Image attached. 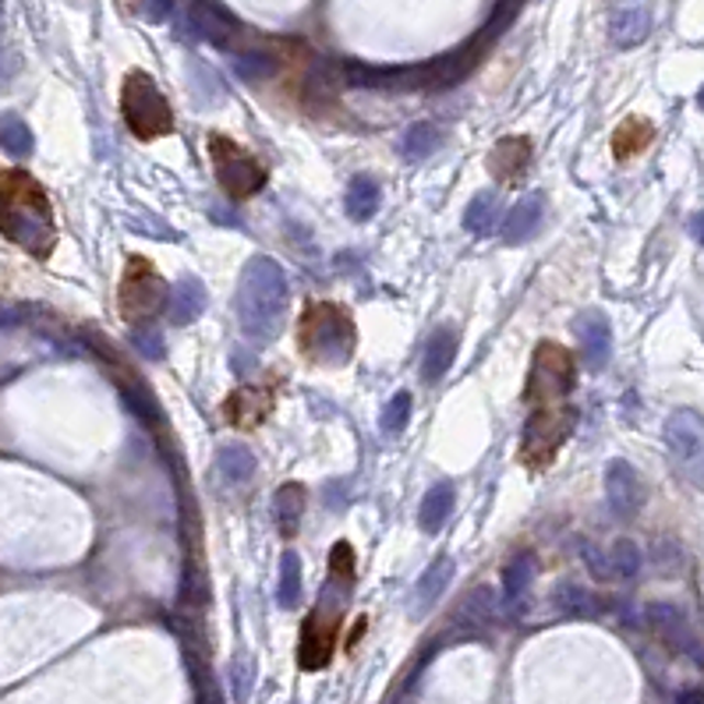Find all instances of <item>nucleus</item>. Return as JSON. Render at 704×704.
<instances>
[{
    "label": "nucleus",
    "mask_w": 704,
    "mask_h": 704,
    "mask_svg": "<svg viewBox=\"0 0 704 704\" xmlns=\"http://www.w3.org/2000/svg\"><path fill=\"white\" fill-rule=\"evenodd\" d=\"M651 32V8L645 0H627V4H619L610 19V36L616 46H637L645 43Z\"/></svg>",
    "instance_id": "2eb2a0df"
},
{
    "label": "nucleus",
    "mask_w": 704,
    "mask_h": 704,
    "mask_svg": "<svg viewBox=\"0 0 704 704\" xmlns=\"http://www.w3.org/2000/svg\"><path fill=\"white\" fill-rule=\"evenodd\" d=\"M648 142H651V124L641 121V118H634L616 132L613 146H616V156H634V153H641Z\"/></svg>",
    "instance_id": "c756f323"
},
{
    "label": "nucleus",
    "mask_w": 704,
    "mask_h": 704,
    "mask_svg": "<svg viewBox=\"0 0 704 704\" xmlns=\"http://www.w3.org/2000/svg\"><path fill=\"white\" fill-rule=\"evenodd\" d=\"M0 234L36 259L54 252L51 199L25 170H0Z\"/></svg>",
    "instance_id": "f257e3e1"
},
{
    "label": "nucleus",
    "mask_w": 704,
    "mask_h": 704,
    "mask_svg": "<svg viewBox=\"0 0 704 704\" xmlns=\"http://www.w3.org/2000/svg\"><path fill=\"white\" fill-rule=\"evenodd\" d=\"M454 358H457V333H454V329H439L436 337L428 340V347H425L422 379H425V382H439L446 372H450Z\"/></svg>",
    "instance_id": "aec40b11"
},
{
    "label": "nucleus",
    "mask_w": 704,
    "mask_h": 704,
    "mask_svg": "<svg viewBox=\"0 0 704 704\" xmlns=\"http://www.w3.org/2000/svg\"><path fill=\"white\" fill-rule=\"evenodd\" d=\"M216 471L227 485H245L255 474V457L248 446L227 443V446H220V454H216Z\"/></svg>",
    "instance_id": "5701e85b"
},
{
    "label": "nucleus",
    "mask_w": 704,
    "mask_h": 704,
    "mask_svg": "<svg viewBox=\"0 0 704 704\" xmlns=\"http://www.w3.org/2000/svg\"><path fill=\"white\" fill-rule=\"evenodd\" d=\"M132 344L142 350L146 358H164V337L153 326H135L132 329Z\"/></svg>",
    "instance_id": "c9c22d12"
},
{
    "label": "nucleus",
    "mask_w": 704,
    "mask_h": 704,
    "mask_svg": "<svg viewBox=\"0 0 704 704\" xmlns=\"http://www.w3.org/2000/svg\"><path fill=\"white\" fill-rule=\"evenodd\" d=\"M683 704H704V694H701V691H691V694L683 697Z\"/></svg>",
    "instance_id": "ea45409f"
},
{
    "label": "nucleus",
    "mask_w": 704,
    "mask_h": 704,
    "mask_svg": "<svg viewBox=\"0 0 704 704\" xmlns=\"http://www.w3.org/2000/svg\"><path fill=\"white\" fill-rule=\"evenodd\" d=\"M581 552L588 559L591 573H595V578H602V581H613V578L627 581V578H634L637 570H641V552H637V546H634L630 538L613 541L610 552H599L595 546H591V541H584Z\"/></svg>",
    "instance_id": "f8f14e48"
},
{
    "label": "nucleus",
    "mask_w": 704,
    "mask_h": 704,
    "mask_svg": "<svg viewBox=\"0 0 704 704\" xmlns=\"http://www.w3.org/2000/svg\"><path fill=\"white\" fill-rule=\"evenodd\" d=\"M170 11H174L170 0H142V14H146L149 22H167Z\"/></svg>",
    "instance_id": "e433bc0d"
},
{
    "label": "nucleus",
    "mask_w": 704,
    "mask_h": 704,
    "mask_svg": "<svg viewBox=\"0 0 704 704\" xmlns=\"http://www.w3.org/2000/svg\"><path fill=\"white\" fill-rule=\"evenodd\" d=\"M573 379H578V372H573V358L559 344L546 340V344H538L535 358H532V376H527L524 400L532 407H559V404H567Z\"/></svg>",
    "instance_id": "6e6552de"
},
{
    "label": "nucleus",
    "mask_w": 704,
    "mask_h": 704,
    "mask_svg": "<svg viewBox=\"0 0 704 704\" xmlns=\"http://www.w3.org/2000/svg\"><path fill=\"white\" fill-rule=\"evenodd\" d=\"M651 619L659 623V630L666 637H673L677 645H691V634H686V623L680 619L677 610H669V605H651Z\"/></svg>",
    "instance_id": "473e14b6"
},
{
    "label": "nucleus",
    "mask_w": 704,
    "mask_h": 704,
    "mask_svg": "<svg viewBox=\"0 0 704 704\" xmlns=\"http://www.w3.org/2000/svg\"><path fill=\"white\" fill-rule=\"evenodd\" d=\"M298 347H301V355L315 365H347L358 347L355 319H350L340 305L315 301V305H309V312L301 315Z\"/></svg>",
    "instance_id": "39448f33"
},
{
    "label": "nucleus",
    "mask_w": 704,
    "mask_h": 704,
    "mask_svg": "<svg viewBox=\"0 0 704 704\" xmlns=\"http://www.w3.org/2000/svg\"><path fill=\"white\" fill-rule=\"evenodd\" d=\"M269 411H273V393H269V390H237V393L227 400V418H231L237 428L259 425Z\"/></svg>",
    "instance_id": "f3484780"
},
{
    "label": "nucleus",
    "mask_w": 704,
    "mask_h": 704,
    "mask_svg": "<svg viewBox=\"0 0 704 704\" xmlns=\"http://www.w3.org/2000/svg\"><path fill=\"white\" fill-rule=\"evenodd\" d=\"M605 495H610V506L616 517H634L637 510L645 506L641 474H637L627 460H613L610 471H605Z\"/></svg>",
    "instance_id": "ddd939ff"
},
{
    "label": "nucleus",
    "mask_w": 704,
    "mask_h": 704,
    "mask_svg": "<svg viewBox=\"0 0 704 704\" xmlns=\"http://www.w3.org/2000/svg\"><path fill=\"white\" fill-rule=\"evenodd\" d=\"M283 309H287L283 269L273 259H266V255H255L245 266L242 283H237V323H242L245 337L255 344H269L280 329Z\"/></svg>",
    "instance_id": "20e7f679"
},
{
    "label": "nucleus",
    "mask_w": 704,
    "mask_h": 704,
    "mask_svg": "<svg viewBox=\"0 0 704 704\" xmlns=\"http://www.w3.org/2000/svg\"><path fill=\"white\" fill-rule=\"evenodd\" d=\"M450 578H454V563H450V559H436V563H432V570L422 578V602L428 605L446 584H450Z\"/></svg>",
    "instance_id": "72a5a7b5"
},
{
    "label": "nucleus",
    "mask_w": 704,
    "mask_h": 704,
    "mask_svg": "<svg viewBox=\"0 0 704 704\" xmlns=\"http://www.w3.org/2000/svg\"><path fill=\"white\" fill-rule=\"evenodd\" d=\"M273 514H277V527L283 538H294L301 527V514H305V489L287 482L280 485V492L273 495Z\"/></svg>",
    "instance_id": "4be33fe9"
},
{
    "label": "nucleus",
    "mask_w": 704,
    "mask_h": 704,
    "mask_svg": "<svg viewBox=\"0 0 704 704\" xmlns=\"http://www.w3.org/2000/svg\"><path fill=\"white\" fill-rule=\"evenodd\" d=\"M495 223H500V199L492 191H482L471 205H468V216H463V227L471 234H492Z\"/></svg>",
    "instance_id": "bb28decb"
},
{
    "label": "nucleus",
    "mask_w": 704,
    "mask_h": 704,
    "mask_svg": "<svg viewBox=\"0 0 704 704\" xmlns=\"http://www.w3.org/2000/svg\"><path fill=\"white\" fill-rule=\"evenodd\" d=\"M532 573H535V559L532 556H517L514 563L506 567V573H503V595H506V602H517L524 595L527 584H532Z\"/></svg>",
    "instance_id": "7c9ffc66"
},
{
    "label": "nucleus",
    "mask_w": 704,
    "mask_h": 704,
    "mask_svg": "<svg viewBox=\"0 0 704 704\" xmlns=\"http://www.w3.org/2000/svg\"><path fill=\"white\" fill-rule=\"evenodd\" d=\"M439 146H443V132L436 124L422 121V124L407 127L404 142H400V153H404V159H425V156L436 153Z\"/></svg>",
    "instance_id": "a878e982"
},
{
    "label": "nucleus",
    "mask_w": 704,
    "mask_h": 704,
    "mask_svg": "<svg viewBox=\"0 0 704 704\" xmlns=\"http://www.w3.org/2000/svg\"><path fill=\"white\" fill-rule=\"evenodd\" d=\"M170 301L167 283L159 280L156 269L142 259V255H132V262L124 269L121 291H118V305L121 315L127 319V326H153V319L164 312V305Z\"/></svg>",
    "instance_id": "0eeeda50"
},
{
    "label": "nucleus",
    "mask_w": 704,
    "mask_h": 704,
    "mask_svg": "<svg viewBox=\"0 0 704 704\" xmlns=\"http://www.w3.org/2000/svg\"><path fill=\"white\" fill-rule=\"evenodd\" d=\"M121 110L138 138H159L174 127V110L146 71H132L121 89Z\"/></svg>",
    "instance_id": "423d86ee"
},
{
    "label": "nucleus",
    "mask_w": 704,
    "mask_h": 704,
    "mask_svg": "<svg viewBox=\"0 0 704 704\" xmlns=\"http://www.w3.org/2000/svg\"><path fill=\"white\" fill-rule=\"evenodd\" d=\"M191 22H195V29L205 40H213L220 46H231V36L237 32V22L231 19V14L216 4H210V0H199V4L191 8Z\"/></svg>",
    "instance_id": "412c9836"
},
{
    "label": "nucleus",
    "mask_w": 704,
    "mask_h": 704,
    "mask_svg": "<svg viewBox=\"0 0 704 704\" xmlns=\"http://www.w3.org/2000/svg\"><path fill=\"white\" fill-rule=\"evenodd\" d=\"M691 234L697 237V242L704 245V213H697L694 220H691Z\"/></svg>",
    "instance_id": "4c0bfd02"
},
{
    "label": "nucleus",
    "mask_w": 704,
    "mask_h": 704,
    "mask_svg": "<svg viewBox=\"0 0 704 704\" xmlns=\"http://www.w3.org/2000/svg\"><path fill=\"white\" fill-rule=\"evenodd\" d=\"M407 418H411V393H396L390 404H387V411H382V432H400L407 425Z\"/></svg>",
    "instance_id": "f704fd0d"
},
{
    "label": "nucleus",
    "mask_w": 704,
    "mask_h": 704,
    "mask_svg": "<svg viewBox=\"0 0 704 704\" xmlns=\"http://www.w3.org/2000/svg\"><path fill=\"white\" fill-rule=\"evenodd\" d=\"M379 202H382L379 181L368 178V174H358V178L350 181V188H347V213H350V220H368V216H376Z\"/></svg>",
    "instance_id": "393cba45"
},
{
    "label": "nucleus",
    "mask_w": 704,
    "mask_h": 704,
    "mask_svg": "<svg viewBox=\"0 0 704 704\" xmlns=\"http://www.w3.org/2000/svg\"><path fill=\"white\" fill-rule=\"evenodd\" d=\"M0 149H8L11 156H29L32 153V132L19 114L0 118Z\"/></svg>",
    "instance_id": "cd10ccee"
},
{
    "label": "nucleus",
    "mask_w": 704,
    "mask_h": 704,
    "mask_svg": "<svg viewBox=\"0 0 704 704\" xmlns=\"http://www.w3.org/2000/svg\"><path fill=\"white\" fill-rule=\"evenodd\" d=\"M697 103H701V110H704V89H701V96H697Z\"/></svg>",
    "instance_id": "79ce46f5"
},
{
    "label": "nucleus",
    "mask_w": 704,
    "mask_h": 704,
    "mask_svg": "<svg viewBox=\"0 0 704 704\" xmlns=\"http://www.w3.org/2000/svg\"><path fill=\"white\" fill-rule=\"evenodd\" d=\"M492 36L482 29L474 43H463L460 51L446 54L439 60H428L422 68H368V64H347V82L372 89V92H414V89H450L468 75Z\"/></svg>",
    "instance_id": "f03ea898"
},
{
    "label": "nucleus",
    "mask_w": 704,
    "mask_h": 704,
    "mask_svg": "<svg viewBox=\"0 0 704 704\" xmlns=\"http://www.w3.org/2000/svg\"><path fill=\"white\" fill-rule=\"evenodd\" d=\"M11 75V64H8V57H4V51H0V82Z\"/></svg>",
    "instance_id": "58836bf2"
},
{
    "label": "nucleus",
    "mask_w": 704,
    "mask_h": 704,
    "mask_svg": "<svg viewBox=\"0 0 704 704\" xmlns=\"http://www.w3.org/2000/svg\"><path fill=\"white\" fill-rule=\"evenodd\" d=\"M350 584H355V559H350L347 541H340L329 556V581L323 588V599H319L312 616L305 619V630H301V641H298V666L305 669V673L329 666Z\"/></svg>",
    "instance_id": "7ed1b4c3"
},
{
    "label": "nucleus",
    "mask_w": 704,
    "mask_h": 704,
    "mask_svg": "<svg viewBox=\"0 0 704 704\" xmlns=\"http://www.w3.org/2000/svg\"><path fill=\"white\" fill-rule=\"evenodd\" d=\"M541 216H546V199H541V195L521 199L514 210H510V216L503 220V242L506 245L527 242V237H532L541 227Z\"/></svg>",
    "instance_id": "dca6fc26"
},
{
    "label": "nucleus",
    "mask_w": 704,
    "mask_h": 704,
    "mask_svg": "<svg viewBox=\"0 0 704 704\" xmlns=\"http://www.w3.org/2000/svg\"><path fill=\"white\" fill-rule=\"evenodd\" d=\"M573 422H578V414H573L570 404L535 407V414L524 425V443H521L524 463H532V468H546V463L556 457L559 446H563V439L570 436Z\"/></svg>",
    "instance_id": "9d476101"
},
{
    "label": "nucleus",
    "mask_w": 704,
    "mask_h": 704,
    "mask_svg": "<svg viewBox=\"0 0 704 704\" xmlns=\"http://www.w3.org/2000/svg\"><path fill=\"white\" fill-rule=\"evenodd\" d=\"M0 29H4V4H0Z\"/></svg>",
    "instance_id": "a19ab883"
},
{
    "label": "nucleus",
    "mask_w": 704,
    "mask_h": 704,
    "mask_svg": "<svg viewBox=\"0 0 704 704\" xmlns=\"http://www.w3.org/2000/svg\"><path fill=\"white\" fill-rule=\"evenodd\" d=\"M234 68H237V75L245 78V82H262L266 75H273V71H277V60L269 57V54L248 51V54H242V57L234 60Z\"/></svg>",
    "instance_id": "2f4dec72"
},
{
    "label": "nucleus",
    "mask_w": 704,
    "mask_h": 704,
    "mask_svg": "<svg viewBox=\"0 0 704 704\" xmlns=\"http://www.w3.org/2000/svg\"><path fill=\"white\" fill-rule=\"evenodd\" d=\"M301 599V559L298 552H283L280 559V605L294 610Z\"/></svg>",
    "instance_id": "c85d7f7f"
},
{
    "label": "nucleus",
    "mask_w": 704,
    "mask_h": 704,
    "mask_svg": "<svg viewBox=\"0 0 704 704\" xmlns=\"http://www.w3.org/2000/svg\"><path fill=\"white\" fill-rule=\"evenodd\" d=\"M210 156H213L216 178L231 199H248L255 191H262L266 170L255 164L242 146H234L227 135H210Z\"/></svg>",
    "instance_id": "9b49d317"
},
{
    "label": "nucleus",
    "mask_w": 704,
    "mask_h": 704,
    "mask_svg": "<svg viewBox=\"0 0 704 704\" xmlns=\"http://www.w3.org/2000/svg\"><path fill=\"white\" fill-rule=\"evenodd\" d=\"M170 319L178 326H185V323H195V319L205 312V287H202V280H195V277H181V283L174 287L170 291Z\"/></svg>",
    "instance_id": "6ab92c4d"
},
{
    "label": "nucleus",
    "mask_w": 704,
    "mask_h": 704,
    "mask_svg": "<svg viewBox=\"0 0 704 704\" xmlns=\"http://www.w3.org/2000/svg\"><path fill=\"white\" fill-rule=\"evenodd\" d=\"M573 333H578V340H581L588 368H595L599 372V368L610 365V355H613L610 319H605L602 312H584V315H578V323H573Z\"/></svg>",
    "instance_id": "4468645a"
},
{
    "label": "nucleus",
    "mask_w": 704,
    "mask_h": 704,
    "mask_svg": "<svg viewBox=\"0 0 704 704\" xmlns=\"http://www.w3.org/2000/svg\"><path fill=\"white\" fill-rule=\"evenodd\" d=\"M454 514V485H436L425 492V500L418 506V524L422 532H443V524Z\"/></svg>",
    "instance_id": "b1692460"
},
{
    "label": "nucleus",
    "mask_w": 704,
    "mask_h": 704,
    "mask_svg": "<svg viewBox=\"0 0 704 704\" xmlns=\"http://www.w3.org/2000/svg\"><path fill=\"white\" fill-rule=\"evenodd\" d=\"M666 446L677 474L686 485L704 492V418L697 411H673L666 422Z\"/></svg>",
    "instance_id": "1a4fd4ad"
},
{
    "label": "nucleus",
    "mask_w": 704,
    "mask_h": 704,
    "mask_svg": "<svg viewBox=\"0 0 704 704\" xmlns=\"http://www.w3.org/2000/svg\"><path fill=\"white\" fill-rule=\"evenodd\" d=\"M527 164H532V142H527V138H506L489 156L492 174H495V178H503V181H517L521 174L527 170Z\"/></svg>",
    "instance_id": "a211bd4d"
}]
</instances>
